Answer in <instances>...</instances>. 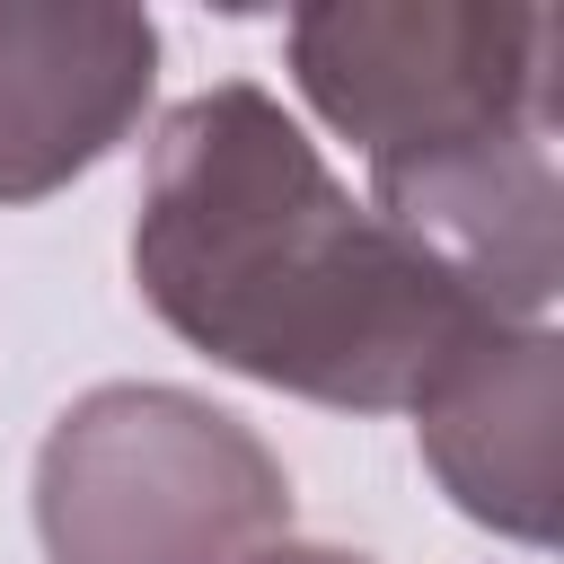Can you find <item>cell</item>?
<instances>
[{
  "label": "cell",
  "mask_w": 564,
  "mask_h": 564,
  "mask_svg": "<svg viewBox=\"0 0 564 564\" xmlns=\"http://www.w3.org/2000/svg\"><path fill=\"white\" fill-rule=\"evenodd\" d=\"M132 282L220 370L344 414H414L476 326H494L423 247L335 185L256 79H220L159 123Z\"/></svg>",
  "instance_id": "6da1fadb"
},
{
  "label": "cell",
  "mask_w": 564,
  "mask_h": 564,
  "mask_svg": "<svg viewBox=\"0 0 564 564\" xmlns=\"http://www.w3.org/2000/svg\"><path fill=\"white\" fill-rule=\"evenodd\" d=\"M159 26L141 9H9L0 0V203H44L88 176L150 106Z\"/></svg>",
  "instance_id": "277c9868"
},
{
  "label": "cell",
  "mask_w": 564,
  "mask_h": 564,
  "mask_svg": "<svg viewBox=\"0 0 564 564\" xmlns=\"http://www.w3.org/2000/svg\"><path fill=\"white\" fill-rule=\"evenodd\" d=\"M53 564H256L291 538L282 458L185 388H88L35 458Z\"/></svg>",
  "instance_id": "7a4b0ae2"
},
{
  "label": "cell",
  "mask_w": 564,
  "mask_h": 564,
  "mask_svg": "<svg viewBox=\"0 0 564 564\" xmlns=\"http://www.w3.org/2000/svg\"><path fill=\"white\" fill-rule=\"evenodd\" d=\"M291 79L370 167H414L494 132H555L564 18L520 0H335L291 18Z\"/></svg>",
  "instance_id": "3957f363"
},
{
  "label": "cell",
  "mask_w": 564,
  "mask_h": 564,
  "mask_svg": "<svg viewBox=\"0 0 564 564\" xmlns=\"http://www.w3.org/2000/svg\"><path fill=\"white\" fill-rule=\"evenodd\" d=\"M555 423H564V361L546 326H476V344L414 397V441L441 494L520 538H555Z\"/></svg>",
  "instance_id": "5b68a950"
},
{
  "label": "cell",
  "mask_w": 564,
  "mask_h": 564,
  "mask_svg": "<svg viewBox=\"0 0 564 564\" xmlns=\"http://www.w3.org/2000/svg\"><path fill=\"white\" fill-rule=\"evenodd\" d=\"M256 564H370V555H344V546H273V555H256Z\"/></svg>",
  "instance_id": "8992f818"
}]
</instances>
